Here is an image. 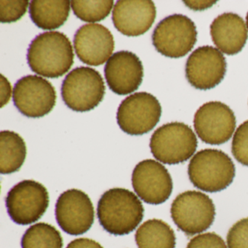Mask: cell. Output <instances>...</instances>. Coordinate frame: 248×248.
Instances as JSON below:
<instances>
[{
    "label": "cell",
    "instance_id": "d6986e66",
    "mask_svg": "<svg viewBox=\"0 0 248 248\" xmlns=\"http://www.w3.org/2000/svg\"><path fill=\"white\" fill-rule=\"evenodd\" d=\"M70 3L69 0H33L30 5V18L42 30L60 28L69 18Z\"/></svg>",
    "mask_w": 248,
    "mask_h": 248
},
{
    "label": "cell",
    "instance_id": "52a82bcc",
    "mask_svg": "<svg viewBox=\"0 0 248 248\" xmlns=\"http://www.w3.org/2000/svg\"><path fill=\"white\" fill-rule=\"evenodd\" d=\"M152 38L153 46L162 56L178 59L194 48L197 40V27L186 16L174 14L156 25Z\"/></svg>",
    "mask_w": 248,
    "mask_h": 248
},
{
    "label": "cell",
    "instance_id": "ffe728a7",
    "mask_svg": "<svg viewBox=\"0 0 248 248\" xmlns=\"http://www.w3.org/2000/svg\"><path fill=\"white\" fill-rule=\"evenodd\" d=\"M135 239L139 248H175L176 245L173 229L159 219H150L140 225Z\"/></svg>",
    "mask_w": 248,
    "mask_h": 248
},
{
    "label": "cell",
    "instance_id": "f1b7e54d",
    "mask_svg": "<svg viewBox=\"0 0 248 248\" xmlns=\"http://www.w3.org/2000/svg\"><path fill=\"white\" fill-rule=\"evenodd\" d=\"M12 88L7 78L1 75V108L6 105L11 99Z\"/></svg>",
    "mask_w": 248,
    "mask_h": 248
},
{
    "label": "cell",
    "instance_id": "277c9868",
    "mask_svg": "<svg viewBox=\"0 0 248 248\" xmlns=\"http://www.w3.org/2000/svg\"><path fill=\"white\" fill-rule=\"evenodd\" d=\"M149 146L156 160L166 165H178L194 156L198 140L189 126L174 122L156 129Z\"/></svg>",
    "mask_w": 248,
    "mask_h": 248
},
{
    "label": "cell",
    "instance_id": "cb8c5ba5",
    "mask_svg": "<svg viewBox=\"0 0 248 248\" xmlns=\"http://www.w3.org/2000/svg\"><path fill=\"white\" fill-rule=\"evenodd\" d=\"M232 152L238 162L248 167V120L236 129L232 140Z\"/></svg>",
    "mask_w": 248,
    "mask_h": 248
},
{
    "label": "cell",
    "instance_id": "7402d4cb",
    "mask_svg": "<svg viewBox=\"0 0 248 248\" xmlns=\"http://www.w3.org/2000/svg\"><path fill=\"white\" fill-rule=\"evenodd\" d=\"M60 232L49 223H38L30 226L21 239L22 248H63Z\"/></svg>",
    "mask_w": 248,
    "mask_h": 248
},
{
    "label": "cell",
    "instance_id": "484cf974",
    "mask_svg": "<svg viewBox=\"0 0 248 248\" xmlns=\"http://www.w3.org/2000/svg\"><path fill=\"white\" fill-rule=\"evenodd\" d=\"M228 248H248V217L241 219L229 229Z\"/></svg>",
    "mask_w": 248,
    "mask_h": 248
},
{
    "label": "cell",
    "instance_id": "603a6c76",
    "mask_svg": "<svg viewBox=\"0 0 248 248\" xmlns=\"http://www.w3.org/2000/svg\"><path fill=\"white\" fill-rule=\"evenodd\" d=\"M74 14L81 21L95 23L105 19L114 6L113 0H73L71 1Z\"/></svg>",
    "mask_w": 248,
    "mask_h": 248
},
{
    "label": "cell",
    "instance_id": "5b68a950",
    "mask_svg": "<svg viewBox=\"0 0 248 248\" xmlns=\"http://www.w3.org/2000/svg\"><path fill=\"white\" fill-rule=\"evenodd\" d=\"M105 82L99 72L80 66L71 71L63 81L62 96L71 109L86 112L94 109L104 99Z\"/></svg>",
    "mask_w": 248,
    "mask_h": 248
},
{
    "label": "cell",
    "instance_id": "3957f363",
    "mask_svg": "<svg viewBox=\"0 0 248 248\" xmlns=\"http://www.w3.org/2000/svg\"><path fill=\"white\" fill-rule=\"evenodd\" d=\"M188 173L196 188L205 192L216 193L226 189L233 182L236 168L227 154L218 149H207L193 156Z\"/></svg>",
    "mask_w": 248,
    "mask_h": 248
},
{
    "label": "cell",
    "instance_id": "e0dca14e",
    "mask_svg": "<svg viewBox=\"0 0 248 248\" xmlns=\"http://www.w3.org/2000/svg\"><path fill=\"white\" fill-rule=\"evenodd\" d=\"M156 9L151 0H119L114 5V27L127 37H139L147 32L155 22Z\"/></svg>",
    "mask_w": 248,
    "mask_h": 248
},
{
    "label": "cell",
    "instance_id": "9c48e42d",
    "mask_svg": "<svg viewBox=\"0 0 248 248\" xmlns=\"http://www.w3.org/2000/svg\"><path fill=\"white\" fill-rule=\"evenodd\" d=\"M161 115L162 107L156 97L149 93H136L120 104L117 124L127 134L142 136L155 128Z\"/></svg>",
    "mask_w": 248,
    "mask_h": 248
},
{
    "label": "cell",
    "instance_id": "9a60e30c",
    "mask_svg": "<svg viewBox=\"0 0 248 248\" xmlns=\"http://www.w3.org/2000/svg\"><path fill=\"white\" fill-rule=\"evenodd\" d=\"M74 46L78 59L85 64H104L114 50V40L108 29L99 24H85L75 33Z\"/></svg>",
    "mask_w": 248,
    "mask_h": 248
},
{
    "label": "cell",
    "instance_id": "4fadbf2b",
    "mask_svg": "<svg viewBox=\"0 0 248 248\" xmlns=\"http://www.w3.org/2000/svg\"><path fill=\"white\" fill-rule=\"evenodd\" d=\"M132 184L138 197L153 205L166 202L173 188L172 177L168 169L154 159L141 161L135 167Z\"/></svg>",
    "mask_w": 248,
    "mask_h": 248
},
{
    "label": "cell",
    "instance_id": "7a4b0ae2",
    "mask_svg": "<svg viewBox=\"0 0 248 248\" xmlns=\"http://www.w3.org/2000/svg\"><path fill=\"white\" fill-rule=\"evenodd\" d=\"M97 216L107 232L122 236L131 233L139 226L144 216V208L134 193L126 188H114L101 196Z\"/></svg>",
    "mask_w": 248,
    "mask_h": 248
},
{
    "label": "cell",
    "instance_id": "6da1fadb",
    "mask_svg": "<svg viewBox=\"0 0 248 248\" xmlns=\"http://www.w3.org/2000/svg\"><path fill=\"white\" fill-rule=\"evenodd\" d=\"M73 47L63 33L47 31L31 41L27 53L30 69L46 78L56 79L70 70L74 64Z\"/></svg>",
    "mask_w": 248,
    "mask_h": 248
},
{
    "label": "cell",
    "instance_id": "2e32d148",
    "mask_svg": "<svg viewBox=\"0 0 248 248\" xmlns=\"http://www.w3.org/2000/svg\"><path fill=\"white\" fill-rule=\"evenodd\" d=\"M104 75L114 93L126 95L139 89L143 82V66L140 59L128 50L114 53L107 62Z\"/></svg>",
    "mask_w": 248,
    "mask_h": 248
},
{
    "label": "cell",
    "instance_id": "4316f807",
    "mask_svg": "<svg viewBox=\"0 0 248 248\" xmlns=\"http://www.w3.org/2000/svg\"><path fill=\"white\" fill-rule=\"evenodd\" d=\"M186 248H228V246L221 236L213 232H207L193 237Z\"/></svg>",
    "mask_w": 248,
    "mask_h": 248
},
{
    "label": "cell",
    "instance_id": "8fae6325",
    "mask_svg": "<svg viewBox=\"0 0 248 248\" xmlns=\"http://www.w3.org/2000/svg\"><path fill=\"white\" fill-rule=\"evenodd\" d=\"M236 117L223 103L211 101L200 107L194 119V127L202 141L220 145L230 140L236 128Z\"/></svg>",
    "mask_w": 248,
    "mask_h": 248
},
{
    "label": "cell",
    "instance_id": "30bf717a",
    "mask_svg": "<svg viewBox=\"0 0 248 248\" xmlns=\"http://www.w3.org/2000/svg\"><path fill=\"white\" fill-rule=\"evenodd\" d=\"M14 105L30 118H40L48 114L56 103V91L47 79L28 75L18 79L14 89Z\"/></svg>",
    "mask_w": 248,
    "mask_h": 248
},
{
    "label": "cell",
    "instance_id": "5bb4252c",
    "mask_svg": "<svg viewBox=\"0 0 248 248\" xmlns=\"http://www.w3.org/2000/svg\"><path fill=\"white\" fill-rule=\"evenodd\" d=\"M226 68V58L218 49L202 46L187 59L186 78L196 89L207 91L216 88L224 79Z\"/></svg>",
    "mask_w": 248,
    "mask_h": 248
},
{
    "label": "cell",
    "instance_id": "44dd1931",
    "mask_svg": "<svg viewBox=\"0 0 248 248\" xmlns=\"http://www.w3.org/2000/svg\"><path fill=\"white\" fill-rule=\"evenodd\" d=\"M27 157V146L23 138L10 130L0 133V172L11 174L19 170Z\"/></svg>",
    "mask_w": 248,
    "mask_h": 248
},
{
    "label": "cell",
    "instance_id": "83f0119b",
    "mask_svg": "<svg viewBox=\"0 0 248 248\" xmlns=\"http://www.w3.org/2000/svg\"><path fill=\"white\" fill-rule=\"evenodd\" d=\"M66 248H104L101 244L88 238H78L74 239Z\"/></svg>",
    "mask_w": 248,
    "mask_h": 248
},
{
    "label": "cell",
    "instance_id": "ac0fdd59",
    "mask_svg": "<svg viewBox=\"0 0 248 248\" xmlns=\"http://www.w3.org/2000/svg\"><path fill=\"white\" fill-rule=\"evenodd\" d=\"M210 35L217 49L228 56L242 51L248 38L245 21L233 13H225L215 18L210 25Z\"/></svg>",
    "mask_w": 248,
    "mask_h": 248
},
{
    "label": "cell",
    "instance_id": "4dcf8cb0",
    "mask_svg": "<svg viewBox=\"0 0 248 248\" xmlns=\"http://www.w3.org/2000/svg\"><path fill=\"white\" fill-rule=\"evenodd\" d=\"M246 23H247V27H248V14H247V16H246Z\"/></svg>",
    "mask_w": 248,
    "mask_h": 248
},
{
    "label": "cell",
    "instance_id": "d4e9b609",
    "mask_svg": "<svg viewBox=\"0 0 248 248\" xmlns=\"http://www.w3.org/2000/svg\"><path fill=\"white\" fill-rule=\"evenodd\" d=\"M30 2L27 0H1L0 21L2 23L16 22L27 11Z\"/></svg>",
    "mask_w": 248,
    "mask_h": 248
},
{
    "label": "cell",
    "instance_id": "ba28073f",
    "mask_svg": "<svg viewBox=\"0 0 248 248\" xmlns=\"http://www.w3.org/2000/svg\"><path fill=\"white\" fill-rule=\"evenodd\" d=\"M5 202L13 221L26 226L41 218L47 211L50 198L43 184L33 180H24L8 191Z\"/></svg>",
    "mask_w": 248,
    "mask_h": 248
},
{
    "label": "cell",
    "instance_id": "7c38bea8",
    "mask_svg": "<svg viewBox=\"0 0 248 248\" xmlns=\"http://www.w3.org/2000/svg\"><path fill=\"white\" fill-rule=\"evenodd\" d=\"M56 217L61 229L68 234H83L93 224V204L84 191L76 188L67 190L56 202Z\"/></svg>",
    "mask_w": 248,
    "mask_h": 248
},
{
    "label": "cell",
    "instance_id": "f546056e",
    "mask_svg": "<svg viewBox=\"0 0 248 248\" xmlns=\"http://www.w3.org/2000/svg\"><path fill=\"white\" fill-rule=\"evenodd\" d=\"M186 6L193 11H204L211 8L216 3V1H184Z\"/></svg>",
    "mask_w": 248,
    "mask_h": 248
},
{
    "label": "cell",
    "instance_id": "8992f818",
    "mask_svg": "<svg viewBox=\"0 0 248 248\" xmlns=\"http://www.w3.org/2000/svg\"><path fill=\"white\" fill-rule=\"evenodd\" d=\"M171 217L180 230L186 234H200L214 222L216 207L209 196L201 191H187L177 196L172 202Z\"/></svg>",
    "mask_w": 248,
    "mask_h": 248
}]
</instances>
